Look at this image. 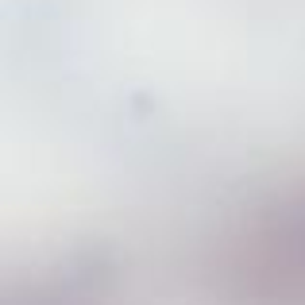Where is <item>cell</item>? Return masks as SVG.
I'll list each match as a JSON object with an SVG mask.
<instances>
[{
    "label": "cell",
    "instance_id": "6da1fadb",
    "mask_svg": "<svg viewBox=\"0 0 305 305\" xmlns=\"http://www.w3.org/2000/svg\"><path fill=\"white\" fill-rule=\"evenodd\" d=\"M302 209H305V205H302ZM294 212H298V209H294Z\"/></svg>",
    "mask_w": 305,
    "mask_h": 305
}]
</instances>
